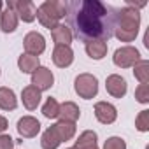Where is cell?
<instances>
[{
    "label": "cell",
    "instance_id": "5bb4252c",
    "mask_svg": "<svg viewBox=\"0 0 149 149\" xmlns=\"http://www.w3.org/2000/svg\"><path fill=\"white\" fill-rule=\"evenodd\" d=\"M21 98H23L25 107H26L28 111H33V109H37V105H39V102H40V91H39L35 86H26V88L23 90Z\"/></svg>",
    "mask_w": 149,
    "mask_h": 149
},
{
    "label": "cell",
    "instance_id": "484cf974",
    "mask_svg": "<svg viewBox=\"0 0 149 149\" xmlns=\"http://www.w3.org/2000/svg\"><path fill=\"white\" fill-rule=\"evenodd\" d=\"M137 128L140 132H146L149 128V111H142L140 116L137 118Z\"/></svg>",
    "mask_w": 149,
    "mask_h": 149
},
{
    "label": "cell",
    "instance_id": "d6986e66",
    "mask_svg": "<svg viewBox=\"0 0 149 149\" xmlns=\"http://www.w3.org/2000/svg\"><path fill=\"white\" fill-rule=\"evenodd\" d=\"M16 105H18V102H16L14 91L9 88H0V109L13 111V109H16Z\"/></svg>",
    "mask_w": 149,
    "mask_h": 149
},
{
    "label": "cell",
    "instance_id": "8fae6325",
    "mask_svg": "<svg viewBox=\"0 0 149 149\" xmlns=\"http://www.w3.org/2000/svg\"><path fill=\"white\" fill-rule=\"evenodd\" d=\"M72 60H74V53H72L70 46H56L54 47V51H53V61H54V65L65 68V67H68L72 63Z\"/></svg>",
    "mask_w": 149,
    "mask_h": 149
},
{
    "label": "cell",
    "instance_id": "277c9868",
    "mask_svg": "<svg viewBox=\"0 0 149 149\" xmlns=\"http://www.w3.org/2000/svg\"><path fill=\"white\" fill-rule=\"evenodd\" d=\"M76 91L79 97L90 100L97 95L98 91V81L95 76H91V74H81V76L76 79Z\"/></svg>",
    "mask_w": 149,
    "mask_h": 149
},
{
    "label": "cell",
    "instance_id": "2e32d148",
    "mask_svg": "<svg viewBox=\"0 0 149 149\" xmlns=\"http://www.w3.org/2000/svg\"><path fill=\"white\" fill-rule=\"evenodd\" d=\"M0 26H2V30H4L6 33L16 30V26H18V16H16V13H14L13 9L7 7V9L2 13V16H0Z\"/></svg>",
    "mask_w": 149,
    "mask_h": 149
},
{
    "label": "cell",
    "instance_id": "f1b7e54d",
    "mask_svg": "<svg viewBox=\"0 0 149 149\" xmlns=\"http://www.w3.org/2000/svg\"><path fill=\"white\" fill-rule=\"evenodd\" d=\"M6 128H7V119L4 116H0V133H2Z\"/></svg>",
    "mask_w": 149,
    "mask_h": 149
},
{
    "label": "cell",
    "instance_id": "1f68e13d",
    "mask_svg": "<svg viewBox=\"0 0 149 149\" xmlns=\"http://www.w3.org/2000/svg\"><path fill=\"white\" fill-rule=\"evenodd\" d=\"M70 149H74V147H70Z\"/></svg>",
    "mask_w": 149,
    "mask_h": 149
},
{
    "label": "cell",
    "instance_id": "d4e9b609",
    "mask_svg": "<svg viewBox=\"0 0 149 149\" xmlns=\"http://www.w3.org/2000/svg\"><path fill=\"white\" fill-rule=\"evenodd\" d=\"M104 149H126V144H125V140L119 139V137H111V139L105 140Z\"/></svg>",
    "mask_w": 149,
    "mask_h": 149
},
{
    "label": "cell",
    "instance_id": "ba28073f",
    "mask_svg": "<svg viewBox=\"0 0 149 149\" xmlns=\"http://www.w3.org/2000/svg\"><path fill=\"white\" fill-rule=\"evenodd\" d=\"M25 49H26L28 54L37 56V54H40L46 49V39L40 33H37V32H30L25 37Z\"/></svg>",
    "mask_w": 149,
    "mask_h": 149
},
{
    "label": "cell",
    "instance_id": "44dd1931",
    "mask_svg": "<svg viewBox=\"0 0 149 149\" xmlns=\"http://www.w3.org/2000/svg\"><path fill=\"white\" fill-rule=\"evenodd\" d=\"M60 142H61V139L58 137V133L53 126L44 132V135H42V147L44 149H56L60 146Z\"/></svg>",
    "mask_w": 149,
    "mask_h": 149
},
{
    "label": "cell",
    "instance_id": "ffe728a7",
    "mask_svg": "<svg viewBox=\"0 0 149 149\" xmlns=\"http://www.w3.org/2000/svg\"><path fill=\"white\" fill-rule=\"evenodd\" d=\"M53 128L56 130V133H58V137L61 139V142L72 139L74 133H76V126H74V123H68V121H60V123H56Z\"/></svg>",
    "mask_w": 149,
    "mask_h": 149
},
{
    "label": "cell",
    "instance_id": "e0dca14e",
    "mask_svg": "<svg viewBox=\"0 0 149 149\" xmlns=\"http://www.w3.org/2000/svg\"><path fill=\"white\" fill-rule=\"evenodd\" d=\"M18 65L21 68V72L25 74H33L37 68H39V56H33V54H21L19 60H18Z\"/></svg>",
    "mask_w": 149,
    "mask_h": 149
},
{
    "label": "cell",
    "instance_id": "3957f363",
    "mask_svg": "<svg viewBox=\"0 0 149 149\" xmlns=\"http://www.w3.org/2000/svg\"><path fill=\"white\" fill-rule=\"evenodd\" d=\"M65 13H67V6L63 2H54V0H47L40 7H37L39 21L49 30L58 26V21L65 16Z\"/></svg>",
    "mask_w": 149,
    "mask_h": 149
},
{
    "label": "cell",
    "instance_id": "30bf717a",
    "mask_svg": "<svg viewBox=\"0 0 149 149\" xmlns=\"http://www.w3.org/2000/svg\"><path fill=\"white\" fill-rule=\"evenodd\" d=\"M18 132L21 137H35L40 132V123L32 116H25L18 121Z\"/></svg>",
    "mask_w": 149,
    "mask_h": 149
},
{
    "label": "cell",
    "instance_id": "603a6c76",
    "mask_svg": "<svg viewBox=\"0 0 149 149\" xmlns=\"http://www.w3.org/2000/svg\"><path fill=\"white\" fill-rule=\"evenodd\" d=\"M42 112H44L46 118H51V119L58 118V114H60V104L54 98H47L46 104H44V107H42Z\"/></svg>",
    "mask_w": 149,
    "mask_h": 149
},
{
    "label": "cell",
    "instance_id": "4fadbf2b",
    "mask_svg": "<svg viewBox=\"0 0 149 149\" xmlns=\"http://www.w3.org/2000/svg\"><path fill=\"white\" fill-rule=\"evenodd\" d=\"M86 53L93 58V60H102L107 53V42L95 39V40H88L86 42Z\"/></svg>",
    "mask_w": 149,
    "mask_h": 149
},
{
    "label": "cell",
    "instance_id": "6da1fadb",
    "mask_svg": "<svg viewBox=\"0 0 149 149\" xmlns=\"http://www.w3.org/2000/svg\"><path fill=\"white\" fill-rule=\"evenodd\" d=\"M107 7L98 2V0H84L81 4V11L77 13L76 18V26H77V35L88 40H105L111 37V30L114 28L111 25H105L102 19L107 16Z\"/></svg>",
    "mask_w": 149,
    "mask_h": 149
},
{
    "label": "cell",
    "instance_id": "4316f807",
    "mask_svg": "<svg viewBox=\"0 0 149 149\" xmlns=\"http://www.w3.org/2000/svg\"><path fill=\"white\" fill-rule=\"evenodd\" d=\"M135 97H137L139 102L146 104V102L149 100V86H147V84H140V86L137 88V91H135Z\"/></svg>",
    "mask_w": 149,
    "mask_h": 149
},
{
    "label": "cell",
    "instance_id": "f546056e",
    "mask_svg": "<svg viewBox=\"0 0 149 149\" xmlns=\"http://www.w3.org/2000/svg\"><path fill=\"white\" fill-rule=\"evenodd\" d=\"M74 149H76V147H74ZM77 149H98L97 146H88V147H77Z\"/></svg>",
    "mask_w": 149,
    "mask_h": 149
},
{
    "label": "cell",
    "instance_id": "83f0119b",
    "mask_svg": "<svg viewBox=\"0 0 149 149\" xmlns=\"http://www.w3.org/2000/svg\"><path fill=\"white\" fill-rule=\"evenodd\" d=\"M14 142L9 135H0V149H13Z\"/></svg>",
    "mask_w": 149,
    "mask_h": 149
},
{
    "label": "cell",
    "instance_id": "9a60e30c",
    "mask_svg": "<svg viewBox=\"0 0 149 149\" xmlns=\"http://www.w3.org/2000/svg\"><path fill=\"white\" fill-rule=\"evenodd\" d=\"M51 35H53V40L56 42V46H68L70 40H72V32L68 26L65 25H58L51 30Z\"/></svg>",
    "mask_w": 149,
    "mask_h": 149
},
{
    "label": "cell",
    "instance_id": "ac0fdd59",
    "mask_svg": "<svg viewBox=\"0 0 149 149\" xmlns=\"http://www.w3.org/2000/svg\"><path fill=\"white\" fill-rule=\"evenodd\" d=\"M61 121H68V123H76V119L79 118V109L76 104L72 102H65L63 105H60V114Z\"/></svg>",
    "mask_w": 149,
    "mask_h": 149
},
{
    "label": "cell",
    "instance_id": "52a82bcc",
    "mask_svg": "<svg viewBox=\"0 0 149 149\" xmlns=\"http://www.w3.org/2000/svg\"><path fill=\"white\" fill-rule=\"evenodd\" d=\"M54 83V77H53V74L49 68L46 67H39L33 74H32V86H35L39 91L42 90H49Z\"/></svg>",
    "mask_w": 149,
    "mask_h": 149
},
{
    "label": "cell",
    "instance_id": "cb8c5ba5",
    "mask_svg": "<svg viewBox=\"0 0 149 149\" xmlns=\"http://www.w3.org/2000/svg\"><path fill=\"white\" fill-rule=\"evenodd\" d=\"M88 146H97V133L95 132H84L77 140H76V149L77 147H88Z\"/></svg>",
    "mask_w": 149,
    "mask_h": 149
},
{
    "label": "cell",
    "instance_id": "4dcf8cb0",
    "mask_svg": "<svg viewBox=\"0 0 149 149\" xmlns=\"http://www.w3.org/2000/svg\"><path fill=\"white\" fill-rule=\"evenodd\" d=\"M0 9H2V2H0ZM0 14H2V13H0Z\"/></svg>",
    "mask_w": 149,
    "mask_h": 149
},
{
    "label": "cell",
    "instance_id": "8992f818",
    "mask_svg": "<svg viewBox=\"0 0 149 149\" xmlns=\"http://www.w3.org/2000/svg\"><path fill=\"white\" fill-rule=\"evenodd\" d=\"M139 60H140V54H139V51H137L135 47H132V46H125V47H121V49H118V51L114 53V63H116L118 67H121V68L132 67V65H135Z\"/></svg>",
    "mask_w": 149,
    "mask_h": 149
},
{
    "label": "cell",
    "instance_id": "7402d4cb",
    "mask_svg": "<svg viewBox=\"0 0 149 149\" xmlns=\"http://www.w3.org/2000/svg\"><path fill=\"white\" fill-rule=\"evenodd\" d=\"M147 68H149V63L146 60H139L135 63L133 74H135V77L140 81V84H147V81H149V70Z\"/></svg>",
    "mask_w": 149,
    "mask_h": 149
},
{
    "label": "cell",
    "instance_id": "9c48e42d",
    "mask_svg": "<svg viewBox=\"0 0 149 149\" xmlns=\"http://www.w3.org/2000/svg\"><path fill=\"white\" fill-rule=\"evenodd\" d=\"M95 116H97V119L100 123L109 125V123H114L116 121L118 112H116V107L114 105H111L107 102H98L95 105Z\"/></svg>",
    "mask_w": 149,
    "mask_h": 149
},
{
    "label": "cell",
    "instance_id": "5b68a950",
    "mask_svg": "<svg viewBox=\"0 0 149 149\" xmlns=\"http://www.w3.org/2000/svg\"><path fill=\"white\" fill-rule=\"evenodd\" d=\"M9 9H13L16 13V16H19L23 21L30 23L37 18V7L33 2H28V0H18V2H9L7 4Z\"/></svg>",
    "mask_w": 149,
    "mask_h": 149
},
{
    "label": "cell",
    "instance_id": "7a4b0ae2",
    "mask_svg": "<svg viewBox=\"0 0 149 149\" xmlns=\"http://www.w3.org/2000/svg\"><path fill=\"white\" fill-rule=\"evenodd\" d=\"M119 21L118 25H114V30H116V37L123 42H130L137 37V32H139V23H140V16L135 9L132 7H125L123 11H119L118 14Z\"/></svg>",
    "mask_w": 149,
    "mask_h": 149
},
{
    "label": "cell",
    "instance_id": "7c38bea8",
    "mask_svg": "<svg viewBox=\"0 0 149 149\" xmlns=\"http://www.w3.org/2000/svg\"><path fill=\"white\" fill-rule=\"evenodd\" d=\"M107 91H109L112 97H116V98L125 97V93H126V81H125L121 76L112 74V76L107 77Z\"/></svg>",
    "mask_w": 149,
    "mask_h": 149
}]
</instances>
